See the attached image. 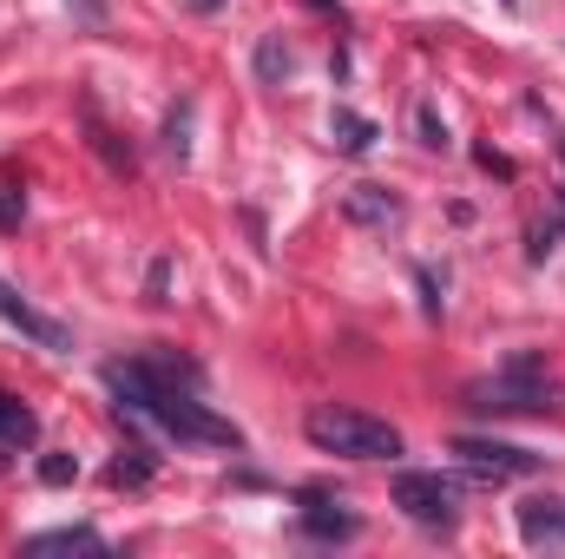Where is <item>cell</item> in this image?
Wrapping results in <instances>:
<instances>
[{"label":"cell","mask_w":565,"mask_h":559,"mask_svg":"<svg viewBox=\"0 0 565 559\" xmlns=\"http://www.w3.org/2000/svg\"><path fill=\"white\" fill-rule=\"evenodd\" d=\"M66 7H73L86 27H106V0H66Z\"/></svg>","instance_id":"19"},{"label":"cell","mask_w":565,"mask_h":559,"mask_svg":"<svg viewBox=\"0 0 565 559\" xmlns=\"http://www.w3.org/2000/svg\"><path fill=\"white\" fill-rule=\"evenodd\" d=\"M164 283H171V264L158 257V264H151V303H164Z\"/></svg>","instance_id":"20"},{"label":"cell","mask_w":565,"mask_h":559,"mask_svg":"<svg viewBox=\"0 0 565 559\" xmlns=\"http://www.w3.org/2000/svg\"><path fill=\"white\" fill-rule=\"evenodd\" d=\"M507 7H513V0H507Z\"/></svg>","instance_id":"22"},{"label":"cell","mask_w":565,"mask_h":559,"mask_svg":"<svg viewBox=\"0 0 565 559\" xmlns=\"http://www.w3.org/2000/svg\"><path fill=\"white\" fill-rule=\"evenodd\" d=\"M415 133H422V145H427V151H447V145H454V139H447V126H440V113H434L427 99L415 106Z\"/></svg>","instance_id":"15"},{"label":"cell","mask_w":565,"mask_h":559,"mask_svg":"<svg viewBox=\"0 0 565 559\" xmlns=\"http://www.w3.org/2000/svg\"><path fill=\"white\" fill-rule=\"evenodd\" d=\"M302 434L322 447V454H342V461H395L402 454V434L388 421L362 415V409H342V402H322L302 415Z\"/></svg>","instance_id":"2"},{"label":"cell","mask_w":565,"mask_h":559,"mask_svg":"<svg viewBox=\"0 0 565 559\" xmlns=\"http://www.w3.org/2000/svg\"><path fill=\"white\" fill-rule=\"evenodd\" d=\"M257 73H264V80H282V73H289V46H282L277 33L257 40Z\"/></svg>","instance_id":"14"},{"label":"cell","mask_w":565,"mask_h":559,"mask_svg":"<svg viewBox=\"0 0 565 559\" xmlns=\"http://www.w3.org/2000/svg\"><path fill=\"white\" fill-rule=\"evenodd\" d=\"M40 481H46V487H66V481H79V461H73V454H46V461H40Z\"/></svg>","instance_id":"17"},{"label":"cell","mask_w":565,"mask_h":559,"mask_svg":"<svg viewBox=\"0 0 565 559\" xmlns=\"http://www.w3.org/2000/svg\"><path fill=\"white\" fill-rule=\"evenodd\" d=\"M342 218L369 224V231H388V224H402V198L388 184H355V191H342Z\"/></svg>","instance_id":"7"},{"label":"cell","mask_w":565,"mask_h":559,"mask_svg":"<svg viewBox=\"0 0 565 559\" xmlns=\"http://www.w3.org/2000/svg\"><path fill=\"white\" fill-rule=\"evenodd\" d=\"M520 540H526V547H553V553H565V500H553V494L526 500V507H520Z\"/></svg>","instance_id":"8"},{"label":"cell","mask_w":565,"mask_h":559,"mask_svg":"<svg viewBox=\"0 0 565 559\" xmlns=\"http://www.w3.org/2000/svg\"><path fill=\"white\" fill-rule=\"evenodd\" d=\"M0 316L26 336V342H40V349H73V336H66V323H53V316H40L26 296H20V283L0 277Z\"/></svg>","instance_id":"6"},{"label":"cell","mask_w":565,"mask_h":559,"mask_svg":"<svg viewBox=\"0 0 565 559\" xmlns=\"http://www.w3.org/2000/svg\"><path fill=\"white\" fill-rule=\"evenodd\" d=\"M454 500H460V487L447 474H427V467H402L395 474V507L408 520H422V527H454Z\"/></svg>","instance_id":"4"},{"label":"cell","mask_w":565,"mask_h":559,"mask_svg":"<svg viewBox=\"0 0 565 559\" xmlns=\"http://www.w3.org/2000/svg\"><path fill=\"white\" fill-rule=\"evenodd\" d=\"M454 454H460V467H473V481H513V474L540 467V454H526L513 441H487V434H454Z\"/></svg>","instance_id":"5"},{"label":"cell","mask_w":565,"mask_h":559,"mask_svg":"<svg viewBox=\"0 0 565 559\" xmlns=\"http://www.w3.org/2000/svg\"><path fill=\"white\" fill-rule=\"evenodd\" d=\"M559 238H565V198H553V224L540 218V224L526 231V257H533V264H546V257L559 251Z\"/></svg>","instance_id":"13"},{"label":"cell","mask_w":565,"mask_h":559,"mask_svg":"<svg viewBox=\"0 0 565 559\" xmlns=\"http://www.w3.org/2000/svg\"><path fill=\"white\" fill-rule=\"evenodd\" d=\"M106 389L119 395V409L158 421L164 434L178 441H204V447H244V434L224 415H211L198 402V369L191 362H171V356H132V362H113L106 369Z\"/></svg>","instance_id":"1"},{"label":"cell","mask_w":565,"mask_h":559,"mask_svg":"<svg viewBox=\"0 0 565 559\" xmlns=\"http://www.w3.org/2000/svg\"><path fill=\"white\" fill-rule=\"evenodd\" d=\"M20 218H26V198L13 184H0V231H20Z\"/></svg>","instance_id":"18"},{"label":"cell","mask_w":565,"mask_h":559,"mask_svg":"<svg viewBox=\"0 0 565 559\" xmlns=\"http://www.w3.org/2000/svg\"><path fill=\"white\" fill-rule=\"evenodd\" d=\"M467 409H480V415H546V409H559V382L533 356H513L500 376L467 382Z\"/></svg>","instance_id":"3"},{"label":"cell","mask_w":565,"mask_h":559,"mask_svg":"<svg viewBox=\"0 0 565 559\" xmlns=\"http://www.w3.org/2000/svg\"><path fill=\"white\" fill-rule=\"evenodd\" d=\"M26 553H106V534H93V527H53V534H33Z\"/></svg>","instance_id":"11"},{"label":"cell","mask_w":565,"mask_h":559,"mask_svg":"<svg viewBox=\"0 0 565 559\" xmlns=\"http://www.w3.org/2000/svg\"><path fill=\"white\" fill-rule=\"evenodd\" d=\"M33 434H40L33 409H26V402H13V395H0V441H7V447H26Z\"/></svg>","instance_id":"12"},{"label":"cell","mask_w":565,"mask_h":559,"mask_svg":"<svg viewBox=\"0 0 565 559\" xmlns=\"http://www.w3.org/2000/svg\"><path fill=\"white\" fill-rule=\"evenodd\" d=\"M309 507H302V534L309 540H355V514H342V507H329L322 494H302Z\"/></svg>","instance_id":"10"},{"label":"cell","mask_w":565,"mask_h":559,"mask_svg":"<svg viewBox=\"0 0 565 559\" xmlns=\"http://www.w3.org/2000/svg\"><path fill=\"white\" fill-rule=\"evenodd\" d=\"M184 126H191V106H178V113H171V126H164V151H171L178 165L191 158V139H184Z\"/></svg>","instance_id":"16"},{"label":"cell","mask_w":565,"mask_h":559,"mask_svg":"<svg viewBox=\"0 0 565 559\" xmlns=\"http://www.w3.org/2000/svg\"><path fill=\"white\" fill-rule=\"evenodd\" d=\"M375 139H382V126H375V119H362V113H349V106H335V113H329V145H335V151L369 158Z\"/></svg>","instance_id":"9"},{"label":"cell","mask_w":565,"mask_h":559,"mask_svg":"<svg viewBox=\"0 0 565 559\" xmlns=\"http://www.w3.org/2000/svg\"><path fill=\"white\" fill-rule=\"evenodd\" d=\"M191 7H198V13H211V7H224V0H191Z\"/></svg>","instance_id":"21"}]
</instances>
